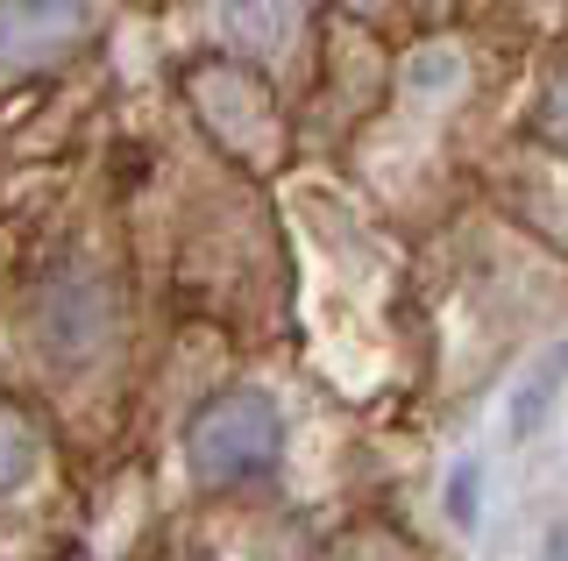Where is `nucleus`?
I'll list each match as a JSON object with an SVG mask.
<instances>
[{
    "label": "nucleus",
    "instance_id": "obj_1",
    "mask_svg": "<svg viewBox=\"0 0 568 561\" xmlns=\"http://www.w3.org/2000/svg\"><path fill=\"white\" fill-rule=\"evenodd\" d=\"M284 448V419L263 391H221L192 412L185 427V462L200 483H242V477H263Z\"/></svg>",
    "mask_w": 568,
    "mask_h": 561
},
{
    "label": "nucleus",
    "instance_id": "obj_2",
    "mask_svg": "<svg viewBox=\"0 0 568 561\" xmlns=\"http://www.w3.org/2000/svg\"><path fill=\"white\" fill-rule=\"evenodd\" d=\"M85 0H0V72H43L85 43Z\"/></svg>",
    "mask_w": 568,
    "mask_h": 561
},
{
    "label": "nucleus",
    "instance_id": "obj_3",
    "mask_svg": "<svg viewBox=\"0 0 568 561\" xmlns=\"http://www.w3.org/2000/svg\"><path fill=\"white\" fill-rule=\"evenodd\" d=\"M221 29L248 58H277L292 43V0H221Z\"/></svg>",
    "mask_w": 568,
    "mask_h": 561
},
{
    "label": "nucleus",
    "instance_id": "obj_4",
    "mask_svg": "<svg viewBox=\"0 0 568 561\" xmlns=\"http://www.w3.org/2000/svg\"><path fill=\"white\" fill-rule=\"evenodd\" d=\"M29 462H36V441H29V427L14 419L8 406H0V490H14L29 477Z\"/></svg>",
    "mask_w": 568,
    "mask_h": 561
},
{
    "label": "nucleus",
    "instance_id": "obj_5",
    "mask_svg": "<svg viewBox=\"0 0 568 561\" xmlns=\"http://www.w3.org/2000/svg\"><path fill=\"white\" fill-rule=\"evenodd\" d=\"M540 129L555 135V143H568V72L555 79V93H547V108H540Z\"/></svg>",
    "mask_w": 568,
    "mask_h": 561
},
{
    "label": "nucleus",
    "instance_id": "obj_6",
    "mask_svg": "<svg viewBox=\"0 0 568 561\" xmlns=\"http://www.w3.org/2000/svg\"><path fill=\"white\" fill-rule=\"evenodd\" d=\"M555 561H568V533H561V540H555Z\"/></svg>",
    "mask_w": 568,
    "mask_h": 561
},
{
    "label": "nucleus",
    "instance_id": "obj_7",
    "mask_svg": "<svg viewBox=\"0 0 568 561\" xmlns=\"http://www.w3.org/2000/svg\"><path fill=\"white\" fill-rule=\"evenodd\" d=\"M355 8H384V0H355Z\"/></svg>",
    "mask_w": 568,
    "mask_h": 561
}]
</instances>
